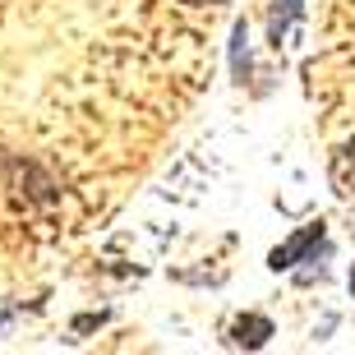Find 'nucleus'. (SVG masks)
Wrapping results in <instances>:
<instances>
[{
  "label": "nucleus",
  "mask_w": 355,
  "mask_h": 355,
  "mask_svg": "<svg viewBox=\"0 0 355 355\" xmlns=\"http://www.w3.org/2000/svg\"><path fill=\"white\" fill-rule=\"evenodd\" d=\"M323 236H328V226H323V222L300 226V231H295L286 245H277V250L268 254V268H272V272H286V268H295L300 259H309V254L323 245ZM309 263H318V259H309Z\"/></svg>",
  "instance_id": "obj_1"
},
{
  "label": "nucleus",
  "mask_w": 355,
  "mask_h": 355,
  "mask_svg": "<svg viewBox=\"0 0 355 355\" xmlns=\"http://www.w3.org/2000/svg\"><path fill=\"white\" fill-rule=\"evenodd\" d=\"M231 346H245V351H259V346L272 337V318H263V314H240L236 323H231Z\"/></svg>",
  "instance_id": "obj_2"
},
{
  "label": "nucleus",
  "mask_w": 355,
  "mask_h": 355,
  "mask_svg": "<svg viewBox=\"0 0 355 355\" xmlns=\"http://www.w3.org/2000/svg\"><path fill=\"white\" fill-rule=\"evenodd\" d=\"M295 14H300V0H277L272 5V19H268V42H272V46H282L286 28L295 24Z\"/></svg>",
  "instance_id": "obj_3"
},
{
  "label": "nucleus",
  "mask_w": 355,
  "mask_h": 355,
  "mask_svg": "<svg viewBox=\"0 0 355 355\" xmlns=\"http://www.w3.org/2000/svg\"><path fill=\"white\" fill-rule=\"evenodd\" d=\"M10 318H14V314H10V309H0V328H5V323H10Z\"/></svg>",
  "instance_id": "obj_4"
},
{
  "label": "nucleus",
  "mask_w": 355,
  "mask_h": 355,
  "mask_svg": "<svg viewBox=\"0 0 355 355\" xmlns=\"http://www.w3.org/2000/svg\"><path fill=\"white\" fill-rule=\"evenodd\" d=\"M180 5H208V0H180Z\"/></svg>",
  "instance_id": "obj_5"
},
{
  "label": "nucleus",
  "mask_w": 355,
  "mask_h": 355,
  "mask_svg": "<svg viewBox=\"0 0 355 355\" xmlns=\"http://www.w3.org/2000/svg\"><path fill=\"white\" fill-rule=\"evenodd\" d=\"M351 295H355V268H351Z\"/></svg>",
  "instance_id": "obj_6"
}]
</instances>
